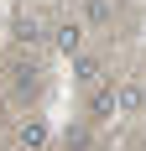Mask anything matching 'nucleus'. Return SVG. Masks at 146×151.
Returning <instances> with one entry per match:
<instances>
[{"label": "nucleus", "mask_w": 146, "mask_h": 151, "mask_svg": "<svg viewBox=\"0 0 146 151\" xmlns=\"http://www.w3.org/2000/svg\"><path fill=\"white\" fill-rule=\"evenodd\" d=\"M52 42H58V52H78V42H84V31H78V21H63V26L52 31Z\"/></svg>", "instance_id": "obj_1"}, {"label": "nucleus", "mask_w": 146, "mask_h": 151, "mask_svg": "<svg viewBox=\"0 0 146 151\" xmlns=\"http://www.w3.org/2000/svg\"><path fill=\"white\" fill-rule=\"evenodd\" d=\"M16 141H21V151H37V146H42V141H47V125H42V120H26V125H21V136H16Z\"/></svg>", "instance_id": "obj_2"}, {"label": "nucleus", "mask_w": 146, "mask_h": 151, "mask_svg": "<svg viewBox=\"0 0 146 151\" xmlns=\"http://www.w3.org/2000/svg\"><path fill=\"white\" fill-rule=\"evenodd\" d=\"M146 104V89L141 83H125V89H120V109H141Z\"/></svg>", "instance_id": "obj_3"}, {"label": "nucleus", "mask_w": 146, "mask_h": 151, "mask_svg": "<svg viewBox=\"0 0 146 151\" xmlns=\"http://www.w3.org/2000/svg\"><path fill=\"white\" fill-rule=\"evenodd\" d=\"M73 73L84 78V83H94V78H99V58H78V63H73Z\"/></svg>", "instance_id": "obj_4"}]
</instances>
